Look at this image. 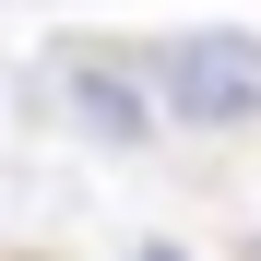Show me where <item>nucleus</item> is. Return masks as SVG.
<instances>
[{"label":"nucleus","mask_w":261,"mask_h":261,"mask_svg":"<svg viewBox=\"0 0 261 261\" xmlns=\"http://www.w3.org/2000/svg\"><path fill=\"white\" fill-rule=\"evenodd\" d=\"M143 71L178 130H261V24H178L143 48Z\"/></svg>","instance_id":"1"},{"label":"nucleus","mask_w":261,"mask_h":261,"mask_svg":"<svg viewBox=\"0 0 261 261\" xmlns=\"http://www.w3.org/2000/svg\"><path fill=\"white\" fill-rule=\"evenodd\" d=\"M48 95H60V119L83 130L95 154H143V143H166V107H154V71H143V48L130 36H60L48 48Z\"/></svg>","instance_id":"2"},{"label":"nucleus","mask_w":261,"mask_h":261,"mask_svg":"<svg viewBox=\"0 0 261 261\" xmlns=\"http://www.w3.org/2000/svg\"><path fill=\"white\" fill-rule=\"evenodd\" d=\"M130 261H190V249H166V238H154V249H130Z\"/></svg>","instance_id":"3"},{"label":"nucleus","mask_w":261,"mask_h":261,"mask_svg":"<svg viewBox=\"0 0 261 261\" xmlns=\"http://www.w3.org/2000/svg\"><path fill=\"white\" fill-rule=\"evenodd\" d=\"M238 261H261V238H249V249H238Z\"/></svg>","instance_id":"4"}]
</instances>
